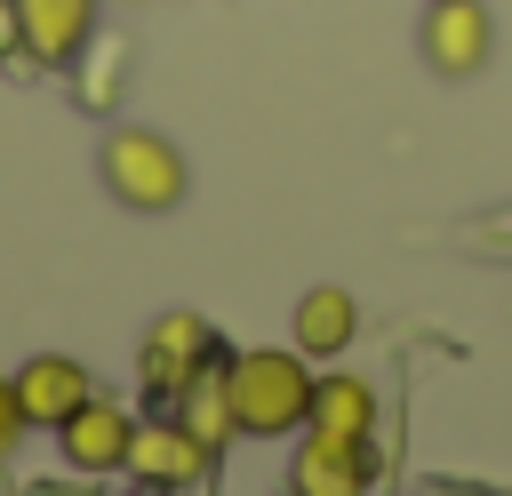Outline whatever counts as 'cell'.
<instances>
[{
    "instance_id": "obj_1",
    "label": "cell",
    "mask_w": 512,
    "mask_h": 496,
    "mask_svg": "<svg viewBox=\"0 0 512 496\" xmlns=\"http://www.w3.org/2000/svg\"><path fill=\"white\" fill-rule=\"evenodd\" d=\"M224 384H232V416H240V432H256V440H280V432H296L304 416H312V368H304V352H280V344H256V352H232L224 360Z\"/></svg>"
},
{
    "instance_id": "obj_2",
    "label": "cell",
    "mask_w": 512,
    "mask_h": 496,
    "mask_svg": "<svg viewBox=\"0 0 512 496\" xmlns=\"http://www.w3.org/2000/svg\"><path fill=\"white\" fill-rule=\"evenodd\" d=\"M96 168H104L112 200H128L144 216H160V208L184 200V152L168 136H152V128H112L104 152H96Z\"/></svg>"
},
{
    "instance_id": "obj_3",
    "label": "cell",
    "mask_w": 512,
    "mask_h": 496,
    "mask_svg": "<svg viewBox=\"0 0 512 496\" xmlns=\"http://www.w3.org/2000/svg\"><path fill=\"white\" fill-rule=\"evenodd\" d=\"M208 360H224V352H216V328H208L200 312H160V320L144 328V352H136L152 400H176Z\"/></svg>"
},
{
    "instance_id": "obj_4",
    "label": "cell",
    "mask_w": 512,
    "mask_h": 496,
    "mask_svg": "<svg viewBox=\"0 0 512 496\" xmlns=\"http://www.w3.org/2000/svg\"><path fill=\"white\" fill-rule=\"evenodd\" d=\"M488 48H496V24H488L480 0H432V8H424V64H432V72L464 80V72L488 64Z\"/></svg>"
},
{
    "instance_id": "obj_5",
    "label": "cell",
    "mask_w": 512,
    "mask_h": 496,
    "mask_svg": "<svg viewBox=\"0 0 512 496\" xmlns=\"http://www.w3.org/2000/svg\"><path fill=\"white\" fill-rule=\"evenodd\" d=\"M56 432H64V464H80V472H120L128 464V440H136L128 408H112L104 392H88Z\"/></svg>"
},
{
    "instance_id": "obj_6",
    "label": "cell",
    "mask_w": 512,
    "mask_h": 496,
    "mask_svg": "<svg viewBox=\"0 0 512 496\" xmlns=\"http://www.w3.org/2000/svg\"><path fill=\"white\" fill-rule=\"evenodd\" d=\"M16 8V40L32 48V64H72L96 32V0H8Z\"/></svg>"
},
{
    "instance_id": "obj_7",
    "label": "cell",
    "mask_w": 512,
    "mask_h": 496,
    "mask_svg": "<svg viewBox=\"0 0 512 496\" xmlns=\"http://www.w3.org/2000/svg\"><path fill=\"white\" fill-rule=\"evenodd\" d=\"M288 496H368V440L312 432L288 464Z\"/></svg>"
},
{
    "instance_id": "obj_8",
    "label": "cell",
    "mask_w": 512,
    "mask_h": 496,
    "mask_svg": "<svg viewBox=\"0 0 512 496\" xmlns=\"http://www.w3.org/2000/svg\"><path fill=\"white\" fill-rule=\"evenodd\" d=\"M88 392H96V384H88V368H80L72 352H32V360L16 368V400H24V416L48 424V432H56Z\"/></svg>"
},
{
    "instance_id": "obj_9",
    "label": "cell",
    "mask_w": 512,
    "mask_h": 496,
    "mask_svg": "<svg viewBox=\"0 0 512 496\" xmlns=\"http://www.w3.org/2000/svg\"><path fill=\"white\" fill-rule=\"evenodd\" d=\"M208 456H216V448H208L200 432H184V424H136V440H128V472L152 480V488H184V480H200Z\"/></svg>"
},
{
    "instance_id": "obj_10",
    "label": "cell",
    "mask_w": 512,
    "mask_h": 496,
    "mask_svg": "<svg viewBox=\"0 0 512 496\" xmlns=\"http://www.w3.org/2000/svg\"><path fill=\"white\" fill-rule=\"evenodd\" d=\"M304 432H328V440H376V384L368 376H320L312 384V416Z\"/></svg>"
},
{
    "instance_id": "obj_11",
    "label": "cell",
    "mask_w": 512,
    "mask_h": 496,
    "mask_svg": "<svg viewBox=\"0 0 512 496\" xmlns=\"http://www.w3.org/2000/svg\"><path fill=\"white\" fill-rule=\"evenodd\" d=\"M352 336H360V304L344 288H304V304H296V352L304 360H336Z\"/></svg>"
},
{
    "instance_id": "obj_12",
    "label": "cell",
    "mask_w": 512,
    "mask_h": 496,
    "mask_svg": "<svg viewBox=\"0 0 512 496\" xmlns=\"http://www.w3.org/2000/svg\"><path fill=\"white\" fill-rule=\"evenodd\" d=\"M176 424H184V432H200L208 448H224V440L240 432V416H232V384H224V360H208V368L176 392Z\"/></svg>"
},
{
    "instance_id": "obj_13",
    "label": "cell",
    "mask_w": 512,
    "mask_h": 496,
    "mask_svg": "<svg viewBox=\"0 0 512 496\" xmlns=\"http://www.w3.org/2000/svg\"><path fill=\"white\" fill-rule=\"evenodd\" d=\"M24 424H32V416H24V400H16V376H0V456L24 440Z\"/></svg>"
}]
</instances>
